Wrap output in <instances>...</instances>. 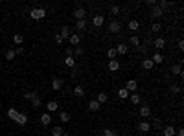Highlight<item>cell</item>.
Segmentation results:
<instances>
[{"label":"cell","instance_id":"6da1fadb","mask_svg":"<svg viewBox=\"0 0 184 136\" xmlns=\"http://www.w3.org/2000/svg\"><path fill=\"white\" fill-rule=\"evenodd\" d=\"M8 116L15 121V123H18V125H26V123H28V116H26V114H22V112H18L17 108H13V107L8 110Z\"/></svg>","mask_w":184,"mask_h":136},{"label":"cell","instance_id":"7a4b0ae2","mask_svg":"<svg viewBox=\"0 0 184 136\" xmlns=\"http://www.w3.org/2000/svg\"><path fill=\"white\" fill-rule=\"evenodd\" d=\"M30 17H31L33 20H43V18L46 17V9H43V8H33V9L30 11Z\"/></svg>","mask_w":184,"mask_h":136},{"label":"cell","instance_id":"3957f363","mask_svg":"<svg viewBox=\"0 0 184 136\" xmlns=\"http://www.w3.org/2000/svg\"><path fill=\"white\" fill-rule=\"evenodd\" d=\"M120 30H121L120 20H111V22H109V31L111 33H120Z\"/></svg>","mask_w":184,"mask_h":136},{"label":"cell","instance_id":"277c9868","mask_svg":"<svg viewBox=\"0 0 184 136\" xmlns=\"http://www.w3.org/2000/svg\"><path fill=\"white\" fill-rule=\"evenodd\" d=\"M153 46H155V48L158 50V52H160V50H164V48H166V39H162V37H156V39L153 40Z\"/></svg>","mask_w":184,"mask_h":136},{"label":"cell","instance_id":"5b68a950","mask_svg":"<svg viewBox=\"0 0 184 136\" xmlns=\"http://www.w3.org/2000/svg\"><path fill=\"white\" fill-rule=\"evenodd\" d=\"M85 17H87L85 8H77L76 11H74V18H76V20H85Z\"/></svg>","mask_w":184,"mask_h":136},{"label":"cell","instance_id":"8992f818","mask_svg":"<svg viewBox=\"0 0 184 136\" xmlns=\"http://www.w3.org/2000/svg\"><path fill=\"white\" fill-rule=\"evenodd\" d=\"M50 121H52V114H50V112H44V114H40V125H43V127L50 125Z\"/></svg>","mask_w":184,"mask_h":136},{"label":"cell","instance_id":"52a82bcc","mask_svg":"<svg viewBox=\"0 0 184 136\" xmlns=\"http://www.w3.org/2000/svg\"><path fill=\"white\" fill-rule=\"evenodd\" d=\"M103 22H105L103 15H94V18H92V24H94V28H101V26H103Z\"/></svg>","mask_w":184,"mask_h":136},{"label":"cell","instance_id":"ba28073f","mask_svg":"<svg viewBox=\"0 0 184 136\" xmlns=\"http://www.w3.org/2000/svg\"><path fill=\"white\" fill-rule=\"evenodd\" d=\"M57 108H59V101H55V99H53V101H48V103H46V110H48L50 114H52V112H55Z\"/></svg>","mask_w":184,"mask_h":136},{"label":"cell","instance_id":"9c48e42d","mask_svg":"<svg viewBox=\"0 0 184 136\" xmlns=\"http://www.w3.org/2000/svg\"><path fill=\"white\" fill-rule=\"evenodd\" d=\"M149 129H151V123H149V121H146V120L138 123V131H140V132L146 134V132H149Z\"/></svg>","mask_w":184,"mask_h":136},{"label":"cell","instance_id":"30bf717a","mask_svg":"<svg viewBox=\"0 0 184 136\" xmlns=\"http://www.w3.org/2000/svg\"><path fill=\"white\" fill-rule=\"evenodd\" d=\"M149 59L153 61V64H162V63H164V55H162L160 52H156L155 55H153V57H149Z\"/></svg>","mask_w":184,"mask_h":136},{"label":"cell","instance_id":"8fae6325","mask_svg":"<svg viewBox=\"0 0 184 136\" xmlns=\"http://www.w3.org/2000/svg\"><path fill=\"white\" fill-rule=\"evenodd\" d=\"M68 42H70L72 46H79V42H81V37L77 35V33H72V35L68 37Z\"/></svg>","mask_w":184,"mask_h":136},{"label":"cell","instance_id":"7c38bea8","mask_svg":"<svg viewBox=\"0 0 184 136\" xmlns=\"http://www.w3.org/2000/svg\"><path fill=\"white\" fill-rule=\"evenodd\" d=\"M162 15H164V11H162L158 6H153V8H151V17L153 18H160Z\"/></svg>","mask_w":184,"mask_h":136},{"label":"cell","instance_id":"4fadbf2b","mask_svg":"<svg viewBox=\"0 0 184 136\" xmlns=\"http://www.w3.org/2000/svg\"><path fill=\"white\" fill-rule=\"evenodd\" d=\"M109 70H111V72H118V70H120V61H118V59L109 61Z\"/></svg>","mask_w":184,"mask_h":136},{"label":"cell","instance_id":"5bb4252c","mask_svg":"<svg viewBox=\"0 0 184 136\" xmlns=\"http://www.w3.org/2000/svg\"><path fill=\"white\" fill-rule=\"evenodd\" d=\"M140 116L142 118H149L151 116V108H149V105H142L140 107Z\"/></svg>","mask_w":184,"mask_h":136},{"label":"cell","instance_id":"9a60e30c","mask_svg":"<svg viewBox=\"0 0 184 136\" xmlns=\"http://www.w3.org/2000/svg\"><path fill=\"white\" fill-rule=\"evenodd\" d=\"M125 88H127V92H134L136 88H138V83H136L134 79H129L127 85H125Z\"/></svg>","mask_w":184,"mask_h":136},{"label":"cell","instance_id":"2e32d148","mask_svg":"<svg viewBox=\"0 0 184 136\" xmlns=\"http://www.w3.org/2000/svg\"><path fill=\"white\" fill-rule=\"evenodd\" d=\"M99 103H98V101L96 99H90V101H88V110H92V112H98L99 110Z\"/></svg>","mask_w":184,"mask_h":136},{"label":"cell","instance_id":"e0dca14e","mask_svg":"<svg viewBox=\"0 0 184 136\" xmlns=\"http://www.w3.org/2000/svg\"><path fill=\"white\" fill-rule=\"evenodd\" d=\"M61 86H63V79L53 77L52 79V88H53V90H61Z\"/></svg>","mask_w":184,"mask_h":136},{"label":"cell","instance_id":"ac0fdd59","mask_svg":"<svg viewBox=\"0 0 184 136\" xmlns=\"http://www.w3.org/2000/svg\"><path fill=\"white\" fill-rule=\"evenodd\" d=\"M59 35L63 37V40H66L68 37L72 35V33H70V28H68V26H63V28H61V31H59Z\"/></svg>","mask_w":184,"mask_h":136},{"label":"cell","instance_id":"d6986e66","mask_svg":"<svg viewBox=\"0 0 184 136\" xmlns=\"http://www.w3.org/2000/svg\"><path fill=\"white\" fill-rule=\"evenodd\" d=\"M59 120L63 121V123H68V121L72 120V116H70V114H68L66 110H61V112H59Z\"/></svg>","mask_w":184,"mask_h":136},{"label":"cell","instance_id":"ffe728a7","mask_svg":"<svg viewBox=\"0 0 184 136\" xmlns=\"http://www.w3.org/2000/svg\"><path fill=\"white\" fill-rule=\"evenodd\" d=\"M107 99H109V96H107V94H105V92H99V94H98V96H96V101H98V103H99V105H103V103H107Z\"/></svg>","mask_w":184,"mask_h":136},{"label":"cell","instance_id":"44dd1931","mask_svg":"<svg viewBox=\"0 0 184 136\" xmlns=\"http://www.w3.org/2000/svg\"><path fill=\"white\" fill-rule=\"evenodd\" d=\"M175 129H173V125H168V127H164V131H162V134L164 136H175Z\"/></svg>","mask_w":184,"mask_h":136},{"label":"cell","instance_id":"7402d4cb","mask_svg":"<svg viewBox=\"0 0 184 136\" xmlns=\"http://www.w3.org/2000/svg\"><path fill=\"white\" fill-rule=\"evenodd\" d=\"M156 6H158L162 11H164V9H169V8H173V4H171V2H166V0H160V2L156 4Z\"/></svg>","mask_w":184,"mask_h":136},{"label":"cell","instance_id":"603a6c76","mask_svg":"<svg viewBox=\"0 0 184 136\" xmlns=\"http://www.w3.org/2000/svg\"><path fill=\"white\" fill-rule=\"evenodd\" d=\"M127 52H129L127 44H118V46H116V53H120V55H125Z\"/></svg>","mask_w":184,"mask_h":136},{"label":"cell","instance_id":"cb8c5ba5","mask_svg":"<svg viewBox=\"0 0 184 136\" xmlns=\"http://www.w3.org/2000/svg\"><path fill=\"white\" fill-rule=\"evenodd\" d=\"M155 64H153V61L151 59H144L142 61V68H144V70H151Z\"/></svg>","mask_w":184,"mask_h":136},{"label":"cell","instance_id":"d4e9b609","mask_svg":"<svg viewBox=\"0 0 184 136\" xmlns=\"http://www.w3.org/2000/svg\"><path fill=\"white\" fill-rule=\"evenodd\" d=\"M74 94H76L77 98H83L85 96V86H81V85H77L76 88H74Z\"/></svg>","mask_w":184,"mask_h":136},{"label":"cell","instance_id":"484cf974","mask_svg":"<svg viewBox=\"0 0 184 136\" xmlns=\"http://www.w3.org/2000/svg\"><path fill=\"white\" fill-rule=\"evenodd\" d=\"M129 44H131V46H134V48H140V37L133 35L131 39H129Z\"/></svg>","mask_w":184,"mask_h":136},{"label":"cell","instance_id":"4316f807","mask_svg":"<svg viewBox=\"0 0 184 136\" xmlns=\"http://www.w3.org/2000/svg\"><path fill=\"white\" fill-rule=\"evenodd\" d=\"M65 64H66V66H70V68H76V59H74L72 55H66Z\"/></svg>","mask_w":184,"mask_h":136},{"label":"cell","instance_id":"83f0119b","mask_svg":"<svg viewBox=\"0 0 184 136\" xmlns=\"http://www.w3.org/2000/svg\"><path fill=\"white\" fill-rule=\"evenodd\" d=\"M37 96H39V94H37L35 90H26V92H24V99H30V101H31L33 98H37Z\"/></svg>","mask_w":184,"mask_h":136},{"label":"cell","instance_id":"f1b7e54d","mask_svg":"<svg viewBox=\"0 0 184 136\" xmlns=\"http://www.w3.org/2000/svg\"><path fill=\"white\" fill-rule=\"evenodd\" d=\"M171 74H175V76H182V66L180 64H173L171 66Z\"/></svg>","mask_w":184,"mask_h":136},{"label":"cell","instance_id":"f546056e","mask_svg":"<svg viewBox=\"0 0 184 136\" xmlns=\"http://www.w3.org/2000/svg\"><path fill=\"white\" fill-rule=\"evenodd\" d=\"M116 55H118V53H116V48H109V50H107V57H109V61L116 59Z\"/></svg>","mask_w":184,"mask_h":136},{"label":"cell","instance_id":"4dcf8cb0","mask_svg":"<svg viewBox=\"0 0 184 136\" xmlns=\"http://www.w3.org/2000/svg\"><path fill=\"white\" fill-rule=\"evenodd\" d=\"M76 28H77L79 31L87 30V18H85V20H77V22H76Z\"/></svg>","mask_w":184,"mask_h":136},{"label":"cell","instance_id":"1f68e13d","mask_svg":"<svg viewBox=\"0 0 184 136\" xmlns=\"http://www.w3.org/2000/svg\"><path fill=\"white\" fill-rule=\"evenodd\" d=\"M129 101H131L133 105H140V103H142V98L138 96V94H133V96H131V99H129Z\"/></svg>","mask_w":184,"mask_h":136},{"label":"cell","instance_id":"d6a6232c","mask_svg":"<svg viewBox=\"0 0 184 136\" xmlns=\"http://www.w3.org/2000/svg\"><path fill=\"white\" fill-rule=\"evenodd\" d=\"M138 28H140V22H138V20H129V30L136 31Z\"/></svg>","mask_w":184,"mask_h":136},{"label":"cell","instance_id":"836d02e7","mask_svg":"<svg viewBox=\"0 0 184 136\" xmlns=\"http://www.w3.org/2000/svg\"><path fill=\"white\" fill-rule=\"evenodd\" d=\"M63 132H65V131H63V127H59V125H55V127L52 129V136H61Z\"/></svg>","mask_w":184,"mask_h":136},{"label":"cell","instance_id":"e575fe53","mask_svg":"<svg viewBox=\"0 0 184 136\" xmlns=\"http://www.w3.org/2000/svg\"><path fill=\"white\" fill-rule=\"evenodd\" d=\"M15 57H17L15 50H8V52H6V61H13Z\"/></svg>","mask_w":184,"mask_h":136},{"label":"cell","instance_id":"d590c367","mask_svg":"<svg viewBox=\"0 0 184 136\" xmlns=\"http://www.w3.org/2000/svg\"><path fill=\"white\" fill-rule=\"evenodd\" d=\"M13 42H15V44H22L24 42V37L20 35V33H17V35H13Z\"/></svg>","mask_w":184,"mask_h":136},{"label":"cell","instance_id":"8d00e7d4","mask_svg":"<svg viewBox=\"0 0 184 136\" xmlns=\"http://www.w3.org/2000/svg\"><path fill=\"white\" fill-rule=\"evenodd\" d=\"M118 96H120V99H125V98H129L127 88H120V90H118Z\"/></svg>","mask_w":184,"mask_h":136},{"label":"cell","instance_id":"74e56055","mask_svg":"<svg viewBox=\"0 0 184 136\" xmlns=\"http://www.w3.org/2000/svg\"><path fill=\"white\" fill-rule=\"evenodd\" d=\"M169 92L171 94H180V85H171L169 86Z\"/></svg>","mask_w":184,"mask_h":136},{"label":"cell","instance_id":"f35d334b","mask_svg":"<svg viewBox=\"0 0 184 136\" xmlns=\"http://www.w3.org/2000/svg\"><path fill=\"white\" fill-rule=\"evenodd\" d=\"M31 107H33V108H39V107H40V98H39V96L31 99Z\"/></svg>","mask_w":184,"mask_h":136},{"label":"cell","instance_id":"ab89813d","mask_svg":"<svg viewBox=\"0 0 184 136\" xmlns=\"http://www.w3.org/2000/svg\"><path fill=\"white\" fill-rule=\"evenodd\" d=\"M103 136H118V132L112 131V129H105V131H103Z\"/></svg>","mask_w":184,"mask_h":136},{"label":"cell","instance_id":"60d3db41","mask_svg":"<svg viewBox=\"0 0 184 136\" xmlns=\"http://www.w3.org/2000/svg\"><path fill=\"white\" fill-rule=\"evenodd\" d=\"M162 30V26H160V22H155L153 26H151V31H155V33H158Z\"/></svg>","mask_w":184,"mask_h":136},{"label":"cell","instance_id":"b9f144b4","mask_svg":"<svg viewBox=\"0 0 184 136\" xmlns=\"http://www.w3.org/2000/svg\"><path fill=\"white\" fill-rule=\"evenodd\" d=\"M109 11H111V15H118V13H120V6H111V9H109Z\"/></svg>","mask_w":184,"mask_h":136},{"label":"cell","instance_id":"7bdbcfd3","mask_svg":"<svg viewBox=\"0 0 184 136\" xmlns=\"http://www.w3.org/2000/svg\"><path fill=\"white\" fill-rule=\"evenodd\" d=\"M74 53H76L77 57H81V55H83V53H85V50L81 48V46H76V50H74Z\"/></svg>","mask_w":184,"mask_h":136},{"label":"cell","instance_id":"ee69618b","mask_svg":"<svg viewBox=\"0 0 184 136\" xmlns=\"http://www.w3.org/2000/svg\"><path fill=\"white\" fill-rule=\"evenodd\" d=\"M53 39H55V42H57V44H63V42H65V40H63V37H61L59 33H55V37H53Z\"/></svg>","mask_w":184,"mask_h":136},{"label":"cell","instance_id":"f6af8a7d","mask_svg":"<svg viewBox=\"0 0 184 136\" xmlns=\"http://www.w3.org/2000/svg\"><path fill=\"white\" fill-rule=\"evenodd\" d=\"M153 123H155V127H160V125H162V120H160V118H155Z\"/></svg>","mask_w":184,"mask_h":136},{"label":"cell","instance_id":"bcb514c9","mask_svg":"<svg viewBox=\"0 0 184 136\" xmlns=\"http://www.w3.org/2000/svg\"><path fill=\"white\" fill-rule=\"evenodd\" d=\"M15 53H17V55H22V53H24V48H22V46H18V48L15 50Z\"/></svg>","mask_w":184,"mask_h":136},{"label":"cell","instance_id":"7dc6e473","mask_svg":"<svg viewBox=\"0 0 184 136\" xmlns=\"http://www.w3.org/2000/svg\"><path fill=\"white\" fill-rule=\"evenodd\" d=\"M179 50H184V40H182V39L179 40Z\"/></svg>","mask_w":184,"mask_h":136},{"label":"cell","instance_id":"c3c4849f","mask_svg":"<svg viewBox=\"0 0 184 136\" xmlns=\"http://www.w3.org/2000/svg\"><path fill=\"white\" fill-rule=\"evenodd\" d=\"M175 134H179V136H184V129H179V131H177Z\"/></svg>","mask_w":184,"mask_h":136},{"label":"cell","instance_id":"681fc988","mask_svg":"<svg viewBox=\"0 0 184 136\" xmlns=\"http://www.w3.org/2000/svg\"><path fill=\"white\" fill-rule=\"evenodd\" d=\"M61 136H70V134H68V132H63V134H61Z\"/></svg>","mask_w":184,"mask_h":136},{"label":"cell","instance_id":"f907efd6","mask_svg":"<svg viewBox=\"0 0 184 136\" xmlns=\"http://www.w3.org/2000/svg\"><path fill=\"white\" fill-rule=\"evenodd\" d=\"M74 136H79V134H74Z\"/></svg>","mask_w":184,"mask_h":136}]
</instances>
